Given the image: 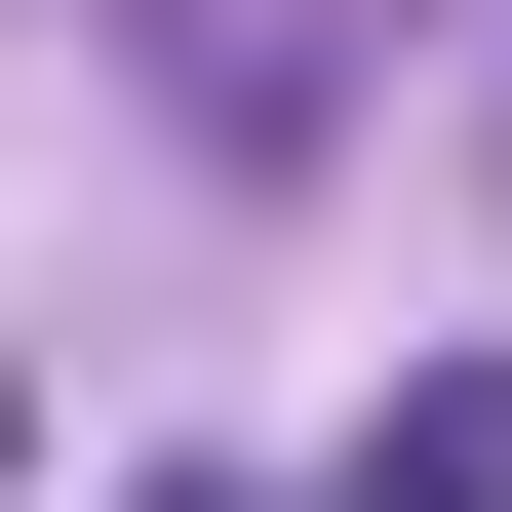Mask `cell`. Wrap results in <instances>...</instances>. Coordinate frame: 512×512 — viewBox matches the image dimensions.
Wrapping results in <instances>:
<instances>
[{"label":"cell","mask_w":512,"mask_h":512,"mask_svg":"<svg viewBox=\"0 0 512 512\" xmlns=\"http://www.w3.org/2000/svg\"><path fill=\"white\" fill-rule=\"evenodd\" d=\"M355 512H512V355H434V394H394V434H355Z\"/></svg>","instance_id":"6da1fadb"}]
</instances>
